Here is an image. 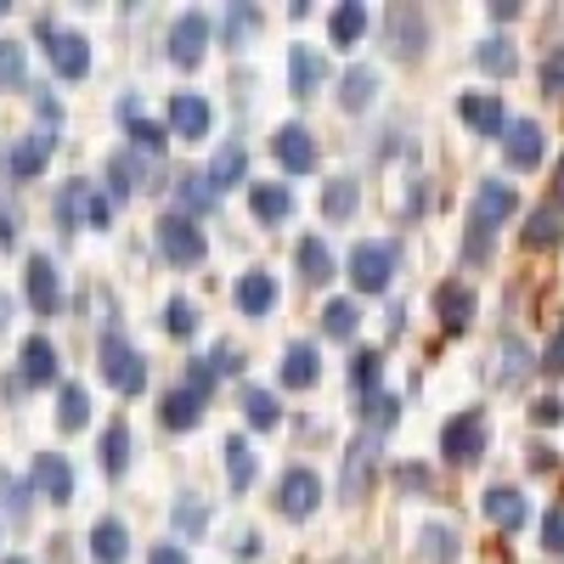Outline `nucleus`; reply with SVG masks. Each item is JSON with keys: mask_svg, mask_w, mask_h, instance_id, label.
<instances>
[{"mask_svg": "<svg viewBox=\"0 0 564 564\" xmlns=\"http://www.w3.org/2000/svg\"><path fill=\"white\" fill-rule=\"evenodd\" d=\"M513 186L508 181H486L480 193H475V209H468V260H480L486 254V231L491 226H502L508 215H513Z\"/></svg>", "mask_w": 564, "mask_h": 564, "instance_id": "f257e3e1", "label": "nucleus"}, {"mask_svg": "<svg viewBox=\"0 0 564 564\" xmlns=\"http://www.w3.org/2000/svg\"><path fill=\"white\" fill-rule=\"evenodd\" d=\"M390 276H395V243L367 238V243L350 249V282H356V294H384Z\"/></svg>", "mask_w": 564, "mask_h": 564, "instance_id": "f03ea898", "label": "nucleus"}, {"mask_svg": "<svg viewBox=\"0 0 564 564\" xmlns=\"http://www.w3.org/2000/svg\"><path fill=\"white\" fill-rule=\"evenodd\" d=\"M102 379L119 390V395H141L148 390V361H141L135 345H124L119 334L102 339Z\"/></svg>", "mask_w": 564, "mask_h": 564, "instance_id": "7ed1b4c3", "label": "nucleus"}, {"mask_svg": "<svg viewBox=\"0 0 564 564\" xmlns=\"http://www.w3.org/2000/svg\"><path fill=\"white\" fill-rule=\"evenodd\" d=\"M159 249H164L170 265H198L209 254V243H204V231H198L193 215H164L159 220Z\"/></svg>", "mask_w": 564, "mask_h": 564, "instance_id": "20e7f679", "label": "nucleus"}, {"mask_svg": "<svg viewBox=\"0 0 564 564\" xmlns=\"http://www.w3.org/2000/svg\"><path fill=\"white\" fill-rule=\"evenodd\" d=\"M40 34H45V57H52V68L63 79H85L90 74V40L85 34H68V29H52L40 18Z\"/></svg>", "mask_w": 564, "mask_h": 564, "instance_id": "39448f33", "label": "nucleus"}, {"mask_svg": "<svg viewBox=\"0 0 564 564\" xmlns=\"http://www.w3.org/2000/svg\"><path fill=\"white\" fill-rule=\"evenodd\" d=\"M57 220L63 226H108L113 220V204L97 193V186H90V181H68L63 186V198H57Z\"/></svg>", "mask_w": 564, "mask_h": 564, "instance_id": "423d86ee", "label": "nucleus"}, {"mask_svg": "<svg viewBox=\"0 0 564 564\" xmlns=\"http://www.w3.org/2000/svg\"><path fill=\"white\" fill-rule=\"evenodd\" d=\"M441 452L452 463H480V452H486V412H457L441 430Z\"/></svg>", "mask_w": 564, "mask_h": 564, "instance_id": "0eeeda50", "label": "nucleus"}, {"mask_svg": "<svg viewBox=\"0 0 564 564\" xmlns=\"http://www.w3.org/2000/svg\"><path fill=\"white\" fill-rule=\"evenodd\" d=\"M316 502H322V480L311 475V468H289L282 486H276V508L289 513V520H311Z\"/></svg>", "mask_w": 564, "mask_h": 564, "instance_id": "6e6552de", "label": "nucleus"}, {"mask_svg": "<svg viewBox=\"0 0 564 564\" xmlns=\"http://www.w3.org/2000/svg\"><path fill=\"white\" fill-rule=\"evenodd\" d=\"M204 45H209V18L204 12H181V23L170 29V57L181 68H198L204 63Z\"/></svg>", "mask_w": 564, "mask_h": 564, "instance_id": "1a4fd4ad", "label": "nucleus"}, {"mask_svg": "<svg viewBox=\"0 0 564 564\" xmlns=\"http://www.w3.org/2000/svg\"><path fill=\"white\" fill-rule=\"evenodd\" d=\"M271 148H276V164L289 170V175L316 170V135H311L305 124H282V130L271 135Z\"/></svg>", "mask_w": 564, "mask_h": 564, "instance_id": "9d476101", "label": "nucleus"}, {"mask_svg": "<svg viewBox=\"0 0 564 564\" xmlns=\"http://www.w3.org/2000/svg\"><path fill=\"white\" fill-rule=\"evenodd\" d=\"M502 153H508V164H513V170H536V164H542V153H547L542 124L513 119V124H508V135H502Z\"/></svg>", "mask_w": 564, "mask_h": 564, "instance_id": "9b49d317", "label": "nucleus"}, {"mask_svg": "<svg viewBox=\"0 0 564 564\" xmlns=\"http://www.w3.org/2000/svg\"><path fill=\"white\" fill-rule=\"evenodd\" d=\"M23 289H29V305H34L40 316H57V305H63V276H57V265L45 260V254H34V260H29Z\"/></svg>", "mask_w": 564, "mask_h": 564, "instance_id": "f8f14e48", "label": "nucleus"}, {"mask_svg": "<svg viewBox=\"0 0 564 564\" xmlns=\"http://www.w3.org/2000/svg\"><path fill=\"white\" fill-rule=\"evenodd\" d=\"M34 486L45 491V502H74V468L63 452H40L34 457Z\"/></svg>", "mask_w": 564, "mask_h": 564, "instance_id": "ddd939ff", "label": "nucleus"}, {"mask_svg": "<svg viewBox=\"0 0 564 564\" xmlns=\"http://www.w3.org/2000/svg\"><path fill=\"white\" fill-rule=\"evenodd\" d=\"M209 102L198 97V90H181V97L170 102V130L181 135V141H198V135H209Z\"/></svg>", "mask_w": 564, "mask_h": 564, "instance_id": "4468645a", "label": "nucleus"}, {"mask_svg": "<svg viewBox=\"0 0 564 564\" xmlns=\"http://www.w3.org/2000/svg\"><path fill=\"white\" fill-rule=\"evenodd\" d=\"M463 124H475L480 135H508V113H502V97H486V90H475V97L457 102Z\"/></svg>", "mask_w": 564, "mask_h": 564, "instance_id": "2eb2a0df", "label": "nucleus"}, {"mask_svg": "<svg viewBox=\"0 0 564 564\" xmlns=\"http://www.w3.org/2000/svg\"><path fill=\"white\" fill-rule=\"evenodd\" d=\"M238 311H243V316H271V311H276V282H271V271H243V276H238Z\"/></svg>", "mask_w": 564, "mask_h": 564, "instance_id": "dca6fc26", "label": "nucleus"}, {"mask_svg": "<svg viewBox=\"0 0 564 564\" xmlns=\"http://www.w3.org/2000/svg\"><path fill=\"white\" fill-rule=\"evenodd\" d=\"M525 513H531V508H525V497L513 491V486H491V491H486V520H491L497 531H520Z\"/></svg>", "mask_w": 564, "mask_h": 564, "instance_id": "f3484780", "label": "nucleus"}, {"mask_svg": "<svg viewBox=\"0 0 564 564\" xmlns=\"http://www.w3.org/2000/svg\"><path fill=\"white\" fill-rule=\"evenodd\" d=\"M289 79H294V97H316V85L327 79V63L311 52V45H294L289 52Z\"/></svg>", "mask_w": 564, "mask_h": 564, "instance_id": "a211bd4d", "label": "nucleus"}, {"mask_svg": "<svg viewBox=\"0 0 564 564\" xmlns=\"http://www.w3.org/2000/svg\"><path fill=\"white\" fill-rule=\"evenodd\" d=\"M130 553V531L119 520H97V531H90V558L97 564H124Z\"/></svg>", "mask_w": 564, "mask_h": 564, "instance_id": "6ab92c4d", "label": "nucleus"}, {"mask_svg": "<svg viewBox=\"0 0 564 564\" xmlns=\"http://www.w3.org/2000/svg\"><path fill=\"white\" fill-rule=\"evenodd\" d=\"M198 417H204V395L198 390H170L164 395V430H198Z\"/></svg>", "mask_w": 564, "mask_h": 564, "instance_id": "aec40b11", "label": "nucleus"}, {"mask_svg": "<svg viewBox=\"0 0 564 564\" xmlns=\"http://www.w3.org/2000/svg\"><path fill=\"white\" fill-rule=\"evenodd\" d=\"M52 148H57V135L52 130H40V135H29V141H18V153H12V175H40L45 170V159H52Z\"/></svg>", "mask_w": 564, "mask_h": 564, "instance_id": "412c9836", "label": "nucleus"}, {"mask_svg": "<svg viewBox=\"0 0 564 564\" xmlns=\"http://www.w3.org/2000/svg\"><path fill=\"white\" fill-rule=\"evenodd\" d=\"M316 372H322L316 350L311 345H289V356H282V384H289V390H311Z\"/></svg>", "mask_w": 564, "mask_h": 564, "instance_id": "4be33fe9", "label": "nucleus"}, {"mask_svg": "<svg viewBox=\"0 0 564 564\" xmlns=\"http://www.w3.org/2000/svg\"><path fill=\"white\" fill-rule=\"evenodd\" d=\"M441 322H446V334H463V327L475 322V294H468L463 282H446L441 289Z\"/></svg>", "mask_w": 564, "mask_h": 564, "instance_id": "5701e85b", "label": "nucleus"}, {"mask_svg": "<svg viewBox=\"0 0 564 564\" xmlns=\"http://www.w3.org/2000/svg\"><path fill=\"white\" fill-rule=\"evenodd\" d=\"M23 379H29V384H52V379H57V350H52V339L34 334V339L23 345Z\"/></svg>", "mask_w": 564, "mask_h": 564, "instance_id": "b1692460", "label": "nucleus"}, {"mask_svg": "<svg viewBox=\"0 0 564 564\" xmlns=\"http://www.w3.org/2000/svg\"><path fill=\"white\" fill-rule=\"evenodd\" d=\"M243 170H249V153L238 148V141H226V148L215 153V164H209V186H215V193H226V186L243 181Z\"/></svg>", "mask_w": 564, "mask_h": 564, "instance_id": "393cba45", "label": "nucleus"}, {"mask_svg": "<svg viewBox=\"0 0 564 564\" xmlns=\"http://www.w3.org/2000/svg\"><path fill=\"white\" fill-rule=\"evenodd\" d=\"M327 34H334V45H356L367 34V7L361 0H345V7L327 18Z\"/></svg>", "mask_w": 564, "mask_h": 564, "instance_id": "a878e982", "label": "nucleus"}, {"mask_svg": "<svg viewBox=\"0 0 564 564\" xmlns=\"http://www.w3.org/2000/svg\"><path fill=\"white\" fill-rule=\"evenodd\" d=\"M249 204H254V215L260 220H282L294 209V198H289V186H276V181H254V193H249Z\"/></svg>", "mask_w": 564, "mask_h": 564, "instance_id": "bb28decb", "label": "nucleus"}, {"mask_svg": "<svg viewBox=\"0 0 564 564\" xmlns=\"http://www.w3.org/2000/svg\"><path fill=\"white\" fill-rule=\"evenodd\" d=\"M558 231H564V209H558V204H547V209H536V215H531L525 243H531V249H553V243H558Z\"/></svg>", "mask_w": 564, "mask_h": 564, "instance_id": "cd10ccee", "label": "nucleus"}, {"mask_svg": "<svg viewBox=\"0 0 564 564\" xmlns=\"http://www.w3.org/2000/svg\"><path fill=\"white\" fill-rule=\"evenodd\" d=\"M226 475H231V491H249V480H254V452H249L243 435L226 441Z\"/></svg>", "mask_w": 564, "mask_h": 564, "instance_id": "c85d7f7f", "label": "nucleus"}, {"mask_svg": "<svg viewBox=\"0 0 564 564\" xmlns=\"http://www.w3.org/2000/svg\"><path fill=\"white\" fill-rule=\"evenodd\" d=\"M124 463H130V430H124V417L108 423L102 430V468L108 475H124Z\"/></svg>", "mask_w": 564, "mask_h": 564, "instance_id": "c756f323", "label": "nucleus"}, {"mask_svg": "<svg viewBox=\"0 0 564 564\" xmlns=\"http://www.w3.org/2000/svg\"><path fill=\"white\" fill-rule=\"evenodd\" d=\"M390 29H395V52H401V57H417V52H423V45H417V40H423V18H417V12L395 7V12H390Z\"/></svg>", "mask_w": 564, "mask_h": 564, "instance_id": "7c9ffc66", "label": "nucleus"}, {"mask_svg": "<svg viewBox=\"0 0 564 564\" xmlns=\"http://www.w3.org/2000/svg\"><path fill=\"white\" fill-rule=\"evenodd\" d=\"M300 271H305V282H327L334 276V249H327L322 238H305L300 243Z\"/></svg>", "mask_w": 564, "mask_h": 564, "instance_id": "2f4dec72", "label": "nucleus"}, {"mask_svg": "<svg viewBox=\"0 0 564 564\" xmlns=\"http://www.w3.org/2000/svg\"><path fill=\"white\" fill-rule=\"evenodd\" d=\"M372 90H379V74H372V68H350V74H345V90H339V102H345L350 113H361V108L372 102Z\"/></svg>", "mask_w": 564, "mask_h": 564, "instance_id": "473e14b6", "label": "nucleus"}, {"mask_svg": "<svg viewBox=\"0 0 564 564\" xmlns=\"http://www.w3.org/2000/svg\"><path fill=\"white\" fill-rule=\"evenodd\" d=\"M243 412H249L254 430H276V423H282V406H276L271 390H243Z\"/></svg>", "mask_w": 564, "mask_h": 564, "instance_id": "72a5a7b5", "label": "nucleus"}, {"mask_svg": "<svg viewBox=\"0 0 564 564\" xmlns=\"http://www.w3.org/2000/svg\"><path fill=\"white\" fill-rule=\"evenodd\" d=\"M379 379H384V356H379V350H361V356L350 361V390H356V395H361V390L372 395V390H379Z\"/></svg>", "mask_w": 564, "mask_h": 564, "instance_id": "f704fd0d", "label": "nucleus"}, {"mask_svg": "<svg viewBox=\"0 0 564 564\" xmlns=\"http://www.w3.org/2000/svg\"><path fill=\"white\" fill-rule=\"evenodd\" d=\"M475 63H480L486 74H497V79H508L513 68H520V57H513V45H508V40H486L480 52H475Z\"/></svg>", "mask_w": 564, "mask_h": 564, "instance_id": "c9c22d12", "label": "nucleus"}, {"mask_svg": "<svg viewBox=\"0 0 564 564\" xmlns=\"http://www.w3.org/2000/svg\"><path fill=\"white\" fill-rule=\"evenodd\" d=\"M350 209H356V181H350V175L327 181V193H322V215H327V220H345Z\"/></svg>", "mask_w": 564, "mask_h": 564, "instance_id": "e433bc0d", "label": "nucleus"}, {"mask_svg": "<svg viewBox=\"0 0 564 564\" xmlns=\"http://www.w3.org/2000/svg\"><path fill=\"white\" fill-rule=\"evenodd\" d=\"M85 417H90V395H85L79 384H63V395H57V423H63V430H79Z\"/></svg>", "mask_w": 564, "mask_h": 564, "instance_id": "4c0bfd02", "label": "nucleus"}, {"mask_svg": "<svg viewBox=\"0 0 564 564\" xmlns=\"http://www.w3.org/2000/svg\"><path fill=\"white\" fill-rule=\"evenodd\" d=\"M119 113L130 119V135H135V148H148V153H159V148H164V130H159L153 119H141V113H135V102H119Z\"/></svg>", "mask_w": 564, "mask_h": 564, "instance_id": "58836bf2", "label": "nucleus"}, {"mask_svg": "<svg viewBox=\"0 0 564 564\" xmlns=\"http://www.w3.org/2000/svg\"><path fill=\"white\" fill-rule=\"evenodd\" d=\"M170 520H175V531H181V536H204V525H209V513H204V502H198V497H181V502H175V513H170Z\"/></svg>", "mask_w": 564, "mask_h": 564, "instance_id": "ea45409f", "label": "nucleus"}, {"mask_svg": "<svg viewBox=\"0 0 564 564\" xmlns=\"http://www.w3.org/2000/svg\"><path fill=\"white\" fill-rule=\"evenodd\" d=\"M322 327H327V339H350L356 334V305L350 300H334L322 311Z\"/></svg>", "mask_w": 564, "mask_h": 564, "instance_id": "a19ab883", "label": "nucleus"}, {"mask_svg": "<svg viewBox=\"0 0 564 564\" xmlns=\"http://www.w3.org/2000/svg\"><path fill=\"white\" fill-rule=\"evenodd\" d=\"M23 68H29L23 45L18 40H0V85H23Z\"/></svg>", "mask_w": 564, "mask_h": 564, "instance_id": "79ce46f5", "label": "nucleus"}, {"mask_svg": "<svg viewBox=\"0 0 564 564\" xmlns=\"http://www.w3.org/2000/svg\"><path fill=\"white\" fill-rule=\"evenodd\" d=\"M164 327H170L175 339H186V334H198V311L186 305V300H170V305H164Z\"/></svg>", "mask_w": 564, "mask_h": 564, "instance_id": "37998d69", "label": "nucleus"}, {"mask_svg": "<svg viewBox=\"0 0 564 564\" xmlns=\"http://www.w3.org/2000/svg\"><path fill=\"white\" fill-rule=\"evenodd\" d=\"M108 175H113V193L124 198V193H135V181H141V170H135V159L130 153H119L113 164H108Z\"/></svg>", "mask_w": 564, "mask_h": 564, "instance_id": "c03bdc74", "label": "nucleus"}, {"mask_svg": "<svg viewBox=\"0 0 564 564\" xmlns=\"http://www.w3.org/2000/svg\"><path fill=\"white\" fill-rule=\"evenodd\" d=\"M367 463H372V441H356L350 446V468H345V491H356L367 480Z\"/></svg>", "mask_w": 564, "mask_h": 564, "instance_id": "a18cd8bd", "label": "nucleus"}, {"mask_svg": "<svg viewBox=\"0 0 564 564\" xmlns=\"http://www.w3.org/2000/svg\"><path fill=\"white\" fill-rule=\"evenodd\" d=\"M209 193H215L209 175H181V204H186V209H204V204H209Z\"/></svg>", "mask_w": 564, "mask_h": 564, "instance_id": "49530a36", "label": "nucleus"}, {"mask_svg": "<svg viewBox=\"0 0 564 564\" xmlns=\"http://www.w3.org/2000/svg\"><path fill=\"white\" fill-rule=\"evenodd\" d=\"M542 547L547 553H564V508H547L542 513Z\"/></svg>", "mask_w": 564, "mask_h": 564, "instance_id": "de8ad7c7", "label": "nucleus"}, {"mask_svg": "<svg viewBox=\"0 0 564 564\" xmlns=\"http://www.w3.org/2000/svg\"><path fill=\"white\" fill-rule=\"evenodd\" d=\"M520 372H525V345L502 339V379H520Z\"/></svg>", "mask_w": 564, "mask_h": 564, "instance_id": "09e8293b", "label": "nucleus"}, {"mask_svg": "<svg viewBox=\"0 0 564 564\" xmlns=\"http://www.w3.org/2000/svg\"><path fill=\"white\" fill-rule=\"evenodd\" d=\"M209 384H215V367H209V356H204V361H193V367H186V390L209 395Z\"/></svg>", "mask_w": 564, "mask_h": 564, "instance_id": "8fccbe9b", "label": "nucleus"}, {"mask_svg": "<svg viewBox=\"0 0 564 564\" xmlns=\"http://www.w3.org/2000/svg\"><path fill=\"white\" fill-rule=\"evenodd\" d=\"M542 90H564V45L542 63Z\"/></svg>", "mask_w": 564, "mask_h": 564, "instance_id": "3c124183", "label": "nucleus"}, {"mask_svg": "<svg viewBox=\"0 0 564 564\" xmlns=\"http://www.w3.org/2000/svg\"><path fill=\"white\" fill-rule=\"evenodd\" d=\"M531 417H536V423H547V430H553V423L564 417V401H558V395H542V401L531 406Z\"/></svg>", "mask_w": 564, "mask_h": 564, "instance_id": "603ef678", "label": "nucleus"}, {"mask_svg": "<svg viewBox=\"0 0 564 564\" xmlns=\"http://www.w3.org/2000/svg\"><path fill=\"white\" fill-rule=\"evenodd\" d=\"M249 29H254V12H249V7H238V12L226 18V45H231V40H243Z\"/></svg>", "mask_w": 564, "mask_h": 564, "instance_id": "864d4df0", "label": "nucleus"}, {"mask_svg": "<svg viewBox=\"0 0 564 564\" xmlns=\"http://www.w3.org/2000/svg\"><path fill=\"white\" fill-rule=\"evenodd\" d=\"M372 423H390L395 417V395H367V406H361Z\"/></svg>", "mask_w": 564, "mask_h": 564, "instance_id": "5fc2aeb1", "label": "nucleus"}, {"mask_svg": "<svg viewBox=\"0 0 564 564\" xmlns=\"http://www.w3.org/2000/svg\"><path fill=\"white\" fill-rule=\"evenodd\" d=\"M209 367H215V372H238L243 361H238V350H231V345H220V350L209 356Z\"/></svg>", "mask_w": 564, "mask_h": 564, "instance_id": "6e6d98bb", "label": "nucleus"}, {"mask_svg": "<svg viewBox=\"0 0 564 564\" xmlns=\"http://www.w3.org/2000/svg\"><path fill=\"white\" fill-rule=\"evenodd\" d=\"M18 243V220H12V209H0V249H12Z\"/></svg>", "mask_w": 564, "mask_h": 564, "instance_id": "4d7b16f0", "label": "nucleus"}, {"mask_svg": "<svg viewBox=\"0 0 564 564\" xmlns=\"http://www.w3.org/2000/svg\"><path fill=\"white\" fill-rule=\"evenodd\" d=\"M148 564H186V553L175 547V542H164V547H153V558Z\"/></svg>", "mask_w": 564, "mask_h": 564, "instance_id": "13d9d810", "label": "nucleus"}, {"mask_svg": "<svg viewBox=\"0 0 564 564\" xmlns=\"http://www.w3.org/2000/svg\"><path fill=\"white\" fill-rule=\"evenodd\" d=\"M0 491H7V508H12V513H23V491H18L12 475H0Z\"/></svg>", "mask_w": 564, "mask_h": 564, "instance_id": "bf43d9fd", "label": "nucleus"}, {"mask_svg": "<svg viewBox=\"0 0 564 564\" xmlns=\"http://www.w3.org/2000/svg\"><path fill=\"white\" fill-rule=\"evenodd\" d=\"M542 361L564 372V327H558V334H553V345H547V356H542Z\"/></svg>", "mask_w": 564, "mask_h": 564, "instance_id": "052dcab7", "label": "nucleus"}, {"mask_svg": "<svg viewBox=\"0 0 564 564\" xmlns=\"http://www.w3.org/2000/svg\"><path fill=\"white\" fill-rule=\"evenodd\" d=\"M558 209H564V170H558Z\"/></svg>", "mask_w": 564, "mask_h": 564, "instance_id": "680f3d73", "label": "nucleus"}, {"mask_svg": "<svg viewBox=\"0 0 564 564\" xmlns=\"http://www.w3.org/2000/svg\"><path fill=\"white\" fill-rule=\"evenodd\" d=\"M0 327H7V294H0Z\"/></svg>", "mask_w": 564, "mask_h": 564, "instance_id": "e2e57ef3", "label": "nucleus"}, {"mask_svg": "<svg viewBox=\"0 0 564 564\" xmlns=\"http://www.w3.org/2000/svg\"><path fill=\"white\" fill-rule=\"evenodd\" d=\"M7 564H29V558H7Z\"/></svg>", "mask_w": 564, "mask_h": 564, "instance_id": "0e129e2a", "label": "nucleus"}, {"mask_svg": "<svg viewBox=\"0 0 564 564\" xmlns=\"http://www.w3.org/2000/svg\"><path fill=\"white\" fill-rule=\"evenodd\" d=\"M0 18H7V0H0Z\"/></svg>", "mask_w": 564, "mask_h": 564, "instance_id": "69168bd1", "label": "nucleus"}]
</instances>
